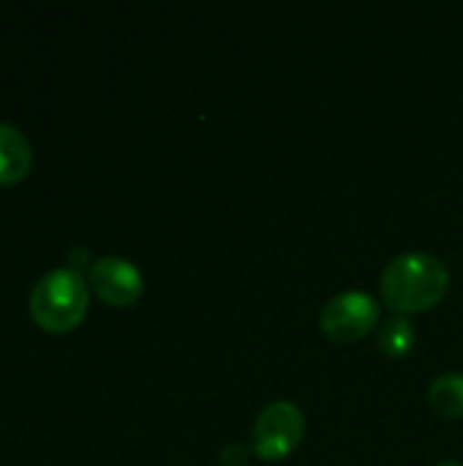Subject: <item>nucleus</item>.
<instances>
[{"mask_svg":"<svg viewBox=\"0 0 463 466\" xmlns=\"http://www.w3.org/2000/svg\"><path fill=\"white\" fill-rule=\"evenodd\" d=\"M450 287L445 262L426 251H409L393 257L382 270V300L396 314H420L434 309Z\"/></svg>","mask_w":463,"mask_h":466,"instance_id":"nucleus-1","label":"nucleus"},{"mask_svg":"<svg viewBox=\"0 0 463 466\" xmlns=\"http://www.w3.org/2000/svg\"><path fill=\"white\" fill-rule=\"evenodd\" d=\"M90 306V292L79 270L55 268L44 273L30 292V317L49 333L74 330Z\"/></svg>","mask_w":463,"mask_h":466,"instance_id":"nucleus-2","label":"nucleus"},{"mask_svg":"<svg viewBox=\"0 0 463 466\" xmlns=\"http://www.w3.org/2000/svg\"><path fill=\"white\" fill-rule=\"evenodd\" d=\"M306 434V418L297 404L292 401H273L267 404L251 431V448L262 461H281L287 459Z\"/></svg>","mask_w":463,"mask_h":466,"instance_id":"nucleus-3","label":"nucleus"},{"mask_svg":"<svg viewBox=\"0 0 463 466\" xmlns=\"http://www.w3.org/2000/svg\"><path fill=\"white\" fill-rule=\"evenodd\" d=\"M379 322V303L368 292H341L322 306L319 328L336 344H355L366 339Z\"/></svg>","mask_w":463,"mask_h":466,"instance_id":"nucleus-4","label":"nucleus"},{"mask_svg":"<svg viewBox=\"0 0 463 466\" xmlns=\"http://www.w3.org/2000/svg\"><path fill=\"white\" fill-rule=\"evenodd\" d=\"M90 287L104 303L123 309L139 300L145 281L134 262L123 257H101L90 268Z\"/></svg>","mask_w":463,"mask_h":466,"instance_id":"nucleus-5","label":"nucleus"},{"mask_svg":"<svg viewBox=\"0 0 463 466\" xmlns=\"http://www.w3.org/2000/svg\"><path fill=\"white\" fill-rule=\"evenodd\" d=\"M33 167L30 139L11 123H0V183L22 180Z\"/></svg>","mask_w":463,"mask_h":466,"instance_id":"nucleus-6","label":"nucleus"},{"mask_svg":"<svg viewBox=\"0 0 463 466\" xmlns=\"http://www.w3.org/2000/svg\"><path fill=\"white\" fill-rule=\"evenodd\" d=\"M428 401L434 407L437 415L442 418H463V374L461 371H450L442 374L431 382L428 388Z\"/></svg>","mask_w":463,"mask_h":466,"instance_id":"nucleus-7","label":"nucleus"},{"mask_svg":"<svg viewBox=\"0 0 463 466\" xmlns=\"http://www.w3.org/2000/svg\"><path fill=\"white\" fill-rule=\"evenodd\" d=\"M415 339H418V333H415L412 322L407 317H401V314L390 317L379 328V333H377V344H379V350L388 358H404V355H409V350L415 347Z\"/></svg>","mask_w":463,"mask_h":466,"instance_id":"nucleus-8","label":"nucleus"},{"mask_svg":"<svg viewBox=\"0 0 463 466\" xmlns=\"http://www.w3.org/2000/svg\"><path fill=\"white\" fill-rule=\"evenodd\" d=\"M248 461V451L243 445H226L221 451V464L224 466H246Z\"/></svg>","mask_w":463,"mask_h":466,"instance_id":"nucleus-9","label":"nucleus"},{"mask_svg":"<svg viewBox=\"0 0 463 466\" xmlns=\"http://www.w3.org/2000/svg\"><path fill=\"white\" fill-rule=\"evenodd\" d=\"M439 466H463V464H458V461H445V464H439Z\"/></svg>","mask_w":463,"mask_h":466,"instance_id":"nucleus-10","label":"nucleus"}]
</instances>
